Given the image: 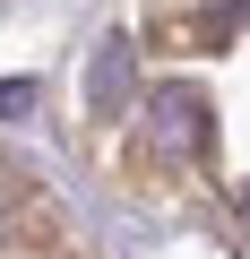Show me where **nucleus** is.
<instances>
[{
	"label": "nucleus",
	"mask_w": 250,
	"mask_h": 259,
	"mask_svg": "<svg viewBox=\"0 0 250 259\" xmlns=\"http://www.w3.org/2000/svg\"><path fill=\"white\" fill-rule=\"evenodd\" d=\"M198 147H207V104L190 87H164L147 104V156L156 164H198Z\"/></svg>",
	"instance_id": "nucleus-1"
},
{
	"label": "nucleus",
	"mask_w": 250,
	"mask_h": 259,
	"mask_svg": "<svg viewBox=\"0 0 250 259\" xmlns=\"http://www.w3.org/2000/svg\"><path fill=\"white\" fill-rule=\"evenodd\" d=\"M130 78H138V52H130V35H112V44L95 52V104L112 112L121 95H130Z\"/></svg>",
	"instance_id": "nucleus-2"
},
{
	"label": "nucleus",
	"mask_w": 250,
	"mask_h": 259,
	"mask_svg": "<svg viewBox=\"0 0 250 259\" xmlns=\"http://www.w3.org/2000/svg\"><path fill=\"white\" fill-rule=\"evenodd\" d=\"M241 216H250V190H241Z\"/></svg>",
	"instance_id": "nucleus-3"
}]
</instances>
